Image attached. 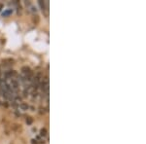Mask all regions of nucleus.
Listing matches in <instances>:
<instances>
[{
    "mask_svg": "<svg viewBox=\"0 0 146 144\" xmlns=\"http://www.w3.org/2000/svg\"><path fill=\"white\" fill-rule=\"evenodd\" d=\"M41 89H42V93H43V94H45L46 98H48V94H49V77H48V75H46V76L42 79Z\"/></svg>",
    "mask_w": 146,
    "mask_h": 144,
    "instance_id": "1",
    "label": "nucleus"
}]
</instances>
